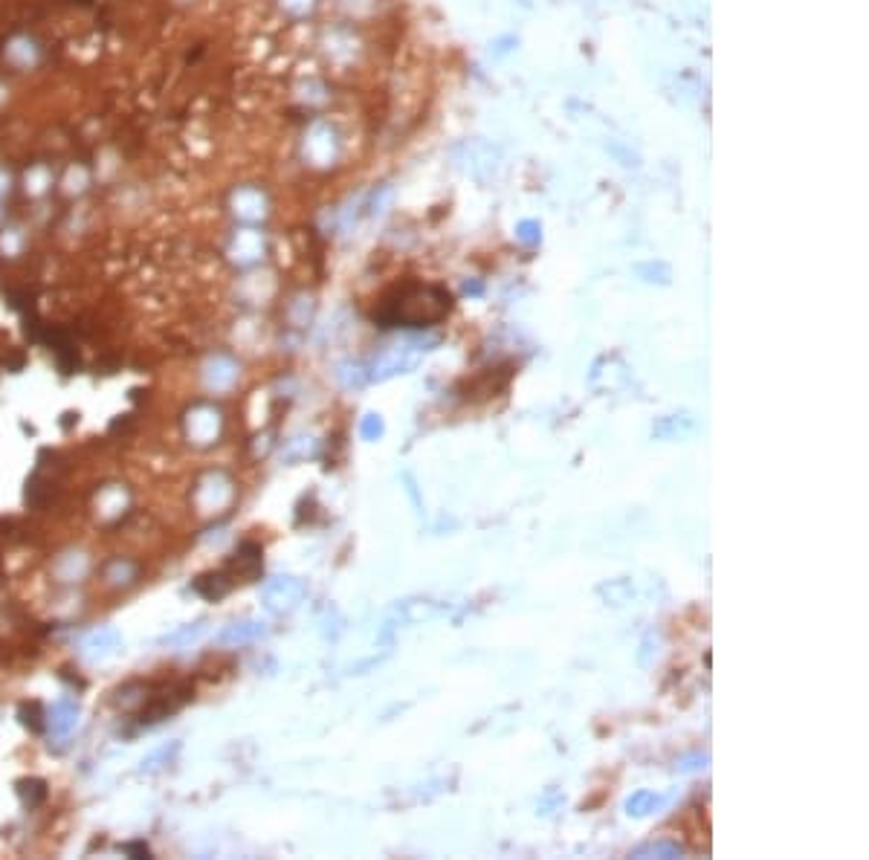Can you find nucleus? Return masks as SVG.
<instances>
[{
  "instance_id": "nucleus-3",
  "label": "nucleus",
  "mask_w": 869,
  "mask_h": 860,
  "mask_svg": "<svg viewBox=\"0 0 869 860\" xmlns=\"http://www.w3.org/2000/svg\"><path fill=\"white\" fill-rule=\"evenodd\" d=\"M125 852L128 855H137V858H148L151 855V849L145 843H125Z\"/></svg>"
},
{
  "instance_id": "nucleus-2",
  "label": "nucleus",
  "mask_w": 869,
  "mask_h": 860,
  "mask_svg": "<svg viewBox=\"0 0 869 860\" xmlns=\"http://www.w3.org/2000/svg\"><path fill=\"white\" fill-rule=\"evenodd\" d=\"M18 794H21L29 805H38L44 797H47V785H44L41 779H21V782H18Z\"/></svg>"
},
{
  "instance_id": "nucleus-1",
  "label": "nucleus",
  "mask_w": 869,
  "mask_h": 860,
  "mask_svg": "<svg viewBox=\"0 0 869 860\" xmlns=\"http://www.w3.org/2000/svg\"><path fill=\"white\" fill-rule=\"evenodd\" d=\"M18 716H21V724L29 727L32 733H41V730L47 727V722H44V719H47V716H44V707H41L38 701L21 704V713H18Z\"/></svg>"
}]
</instances>
